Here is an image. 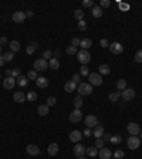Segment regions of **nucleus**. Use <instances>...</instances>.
I'll use <instances>...</instances> for the list:
<instances>
[{
    "instance_id": "56",
    "label": "nucleus",
    "mask_w": 142,
    "mask_h": 159,
    "mask_svg": "<svg viewBox=\"0 0 142 159\" xmlns=\"http://www.w3.org/2000/svg\"><path fill=\"white\" fill-rule=\"evenodd\" d=\"M4 44H7V39L3 36V37H0V46H4Z\"/></svg>"
},
{
    "instance_id": "14",
    "label": "nucleus",
    "mask_w": 142,
    "mask_h": 159,
    "mask_svg": "<svg viewBox=\"0 0 142 159\" xmlns=\"http://www.w3.org/2000/svg\"><path fill=\"white\" fill-rule=\"evenodd\" d=\"M13 99H14V102H19V104H22V102H26V94L23 93V91H16L14 95H13Z\"/></svg>"
},
{
    "instance_id": "60",
    "label": "nucleus",
    "mask_w": 142,
    "mask_h": 159,
    "mask_svg": "<svg viewBox=\"0 0 142 159\" xmlns=\"http://www.w3.org/2000/svg\"><path fill=\"white\" fill-rule=\"evenodd\" d=\"M54 54H55V57H54V58H57V57H60V50H55V53H54Z\"/></svg>"
},
{
    "instance_id": "5",
    "label": "nucleus",
    "mask_w": 142,
    "mask_h": 159,
    "mask_svg": "<svg viewBox=\"0 0 142 159\" xmlns=\"http://www.w3.org/2000/svg\"><path fill=\"white\" fill-rule=\"evenodd\" d=\"M84 124H85V126H87V128L94 129L95 126L98 125V118H97L95 115H87L85 118H84Z\"/></svg>"
},
{
    "instance_id": "43",
    "label": "nucleus",
    "mask_w": 142,
    "mask_h": 159,
    "mask_svg": "<svg viewBox=\"0 0 142 159\" xmlns=\"http://www.w3.org/2000/svg\"><path fill=\"white\" fill-rule=\"evenodd\" d=\"M99 46L104 47V49H109V41L107 39H101L99 40Z\"/></svg>"
},
{
    "instance_id": "18",
    "label": "nucleus",
    "mask_w": 142,
    "mask_h": 159,
    "mask_svg": "<svg viewBox=\"0 0 142 159\" xmlns=\"http://www.w3.org/2000/svg\"><path fill=\"white\" fill-rule=\"evenodd\" d=\"M58 145L55 142H53V143H50L49 145V148H47V154L50 155V156H55V155L58 154Z\"/></svg>"
},
{
    "instance_id": "44",
    "label": "nucleus",
    "mask_w": 142,
    "mask_h": 159,
    "mask_svg": "<svg viewBox=\"0 0 142 159\" xmlns=\"http://www.w3.org/2000/svg\"><path fill=\"white\" fill-rule=\"evenodd\" d=\"M135 61L137 63H142V50H138L135 53Z\"/></svg>"
},
{
    "instance_id": "40",
    "label": "nucleus",
    "mask_w": 142,
    "mask_h": 159,
    "mask_svg": "<svg viewBox=\"0 0 142 159\" xmlns=\"http://www.w3.org/2000/svg\"><path fill=\"white\" fill-rule=\"evenodd\" d=\"M27 78H30V80H37V71H34V70H31V71L27 72Z\"/></svg>"
},
{
    "instance_id": "7",
    "label": "nucleus",
    "mask_w": 142,
    "mask_h": 159,
    "mask_svg": "<svg viewBox=\"0 0 142 159\" xmlns=\"http://www.w3.org/2000/svg\"><path fill=\"white\" fill-rule=\"evenodd\" d=\"M126 129H128V132L131 134L132 137H137V135H139V132H141V128H139V125H138L137 122H129L128 126H126Z\"/></svg>"
},
{
    "instance_id": "2",
    "label": "nucleus",
    "mask_w": 142,
    "mask_h": 159,
    "mask_svg": "<svg viewBox=\"0 0 142 159\" xmlns=\"http://www.w3.org/2000/svg\"><path fill=\"white\" fill-rule=\"evenodd\" d=\"M77 60L81 63V66H87L88 63L91 61V54L88 53L87 50H81L77 53Z\"/></svg>"
},
{
    "instance_id": "19",
    "label": "nucleus",
    "mask_w": 142,
    "mask_h": 159,
    "mask_svg": "<svg viewBox=\"0 0 142 159\" xmlns=\"http://www.w3.org/2000/svg\"><path fill=\"white\" fill-rule=\"evenodd\" d=\"M77 87H78V85H77L75 82L72 81V80H70V81H67L66 84H64V91H66V93H72V91L77 90Z\"/></svg>"
},
{
    "instance_id": "31",
    "label": "nucleus",
    "mask_w": 142,
    "mask_h": 159,
    "mask_svg": "<svg viewBox=\"0 0 142 159\" xmlns=\"http://www.w3.org/2000/svg\"><path fill=\"white\" fill-rule=\"evenodd\" d=\"M72 104H74V108H75V110H80V108L82 107V98H81V95L75 97V98H74V102H72Z\"/></svg>"
},
{
    "instance_id": "41",
    "label": "nucleus",
    "mask_w": 142,
    "mask_h": 159,
    "mask_svg": "<svg viewBox=\"0 0 142 159\" xmlns=\"http://www.w3.org/2000/svg\"><path fill=\"white\" fill-rule=\"evenodd\" d=\"M22 75V70L20 68H14L13 71H11V77H14V78H19Z\"/></svg>"
},
{
    "instance_id": "1",
    "label": "nucleus",
    "mask_w": 142,
    "mask_h": 159,
    "mask_svg": "<svg viewBox=\"0 0 142 159\" xmlns=\"http://www.w3.org/2000/svg\"><path fill=\"white\" fill-rule=\"evenodd\" d=\"M77 91H78V94H80L81 97H84V95H91V93H93V85L88 84V82H81V84H78Z\"/></svg>"
},
{
    "instance_id": "35",
    "label": "nucleus",
    "mask_w": 142,
    "mask_h": 159,
    "mask_svg": "<svg viewBox=\"0 0 142 159\" xmlns=\"http://www.w3.org/2000/svg\"><path fill=\"white\" fill-rule=\"evenodd\" d=\"M3 58H4L6 63H10V61H13V58H14V53L7 51V53H4V54H3Z\"/></svg>"
},
{
    "instance_id": "36",
    "label": "nucleus",
    "mask_w": 142,
    "mask_h": 159,
    "mask_svg": "<svg viewBox=\"0 0 142 159\" xmlns=\"http://www.w3.org/2000/svg\"><path fill=\"white\" fill-rule=\"evenodd\" d=\"M26 97H27V101H30V102H34V101L37 99V93H34V91H30V93H28Z\"/></svg>"
},
{
    "instance_id": "51",
    "label": "nucleus",
    "mask_w": 142,
    "mask_h": 159,
    "mask_svg": "<svg viewBox=\"0 0 142 159\" xmlns=\"http://www.w3.org/2000/svg\"><path fill=\"white\" fill-rule=\"evenodd\" d=\"M82 135H84V137H87V138L93 137V129H90V128H87V129H84V132H82Z\"/></svg>"
},
{
    "instance_id": "4",
    "label": "nucleus",
    "mask_w": 142,
    "mask_h": 159,
    "mask_svg": "<svg viewBox=\"0 0 142 159\" xmlns=\"http://www.w3.org/2000/svg\"><path fill=\"white\" fill-rule=\"evenodd\" d=\"M88 80H90L88 84H91V85H94V87H99V85L102 84V77H101L99 74H97V72H90Z\"/></svg>"
},
{
    "instance_id": "27",
    "label": "nucleus",
    "mask_w": 142,
    "mask_h": 159,
    "mask_svg": "<svg viewBox=\"0 0 142 159\" xmlns=\"http://www.w3.org/2000/svg\"><path fill=\"white\" fill-rule=\"evenodd\" d=\"M111 72V68H109L108 64H101L99 66V75H108Z\"/></svg>"
},
{
    "instance_id": "45",
    "label": "nucleus",
    "mask_w": 142,
    "mask_h": 159,
    "mask_svg": "<svg viewBox=\"0 0 142 159\" xmlns=\"http://www.w3.org/2000/svg\"><path fill=\"white\" fill-rule=\"evenodd\" d=\"M55 102H57L55 97H49V98H47V105H49V107H53V105H55Z\"/></svg>"
},
{
    "instance_id": "24",
    "label": "nucleus",
    "mask_w": 142,
    "mask_h": 159,
    "mask_svg": "<svg viewBox=\"0 0 142 159\" xmlns=\"http://www.w3.org/2000/svg\"><path fill=\"white\" fill-rule=\"evenodd\" d=\"M93 46V41H91V39H82L81 41H80V47H81L82 50H88L90 47Z\"/></svg>"
},
{
    "instance_id": "6",
    "label": "nucleus",
    "mask_w": 142,
    "mask_h": 159,
    "mask_svg": "<svg viewBox=\"0 0 142 159\" xmlns=\"http://www.w3.org/2000/svg\"><path fill=\"white\" fill-rule=\"evenodd\" d=\"M126 145H128V148L131 149V151H135V149L139 148L141 139H139L138 137H129L128 138V141H126Z\"/></svg>"
},
{
    "instance_id": "39",
    "label": "nucleus",
    "mask_w": 142,
    "mask_h": 159,
    "mask_svg": "<svg viewBox=\"0 0 142 159\" xmlns=\"http://www.w3.org/2000/svg\"><path fill=\"white\" fill-rule=\"evenodd\" d=\"M124 155H125V154H124V151H121V149H117V151L114 152V158L115 159H122V158H124Z\"/></svg>"
},
{
    "instance_id": "49",
    "label": "nucleus",
    "mask_w": 142,
    "mask_h": 159,
    "mask_svg": "<svg viewBox=\"0 0 142 159\" xmlns=\"http://www.w3.org/2000/svg\"><path fill=\"white\" fill-rule=\"evenodd\" d=\"M118 4H120V9L122 11H128L129 10V7H131L129 4H126V3H118Z\"/></svg>"
},
{
    "instance_id": "8",
    "label": "nucleus",
    "mask_w": 142,
    "mask_h": 159,
    "mask_svg": "<svg viewBox=\"0 0 142 159\" xmlns=\"http://www.w3.org/2000/svg\"><path fill=\"white\" fill-rule=\"evenodd\" d=\"M68 118H70V121L72 122V124H78V122L82 119V112L80 110H74L70 114V116H68Z\"/></svg>"
},
{
    "instance_id": "33",
    "label": "nucleus",
    "mask_w": 142,
    "mask_h": 159,
    "mask_svg": "<svg viewBox=\"0 0 142 159\" xmlns=\"http://www.w3.org/2000/svg\"><path fill=\"white\" fill-rule=\"evenodd\" d=\"M85 154L88 155V156H97L98 155V151H97V148L95 146H91V148H87V151H85Z\"/></svg>"
},
{
    "instance_id": "54",
    "label": "nucleus",
    "mask_w": 142,
    "mask_h": 159,
    "mask_svg": "<svg viewBox=\"0 0 142 159\" xmlns=\"http://www.w3.org/2000/svg\"><path fill=\"white\" fill-rule=\"evenodd\" d=\"M80 41H81V40L78 39V37H74V39L71 40V46H74V47H77V46H80Z\"/></svg>"
},
{
    "instance_id": "13",
    "label": "nucleus",
    "mask_w": 142,
    "mask_h": 159,
    "mask_svg": "<svg viewBox=\"0 0 142 159\" xmlns=\"http://www.w3.org/2000/svg\"><path fill=\"white\" fill-rule=\"evenodd\" d=\"M82 139V132L81 131H71L70 132V141L71 142H75V143H78Z\"/></svg>"
},
{
    "instance_id": "50",
    "label": "nucleus",
    "mask_w": 142,
    "mask_h": 159,
    "mask_svg": "<svg viewBox=\"0 0 142 159\" xmlns=\"http://www.w3.org/2000/svg\"><path fill=\"white\" fill-rule=\"evenodd\" d=\"M82 6H84V7H94V1L93 0H84V1H82Z\"/></svg>"
},
{
    "instance_id": "30",
    "label": "nucleus",
    "mask_w": 142,
    "mask_h": 159,
    "mask_svg": "<svg viewBox=\"0 0 142 159\" xmlns=\"http://www.w3.org/2000/svg\"><path fill=\"white\" fill-rule=\"evenodd\" d=\"M84 16H85V13L81 10V9H77L75 11H74V17H75L78 22H81V20H84Z\"/></svg>"
},
{
    "instance_id": "17",
    "label": "nucleus",
    "mask_w": 142,
    "mask_h": 159,
    "mask_svg": "<svg viewBox=\"0 0 142 159\" xmlns=\"http://www.w3.org/2000/svg\"><path fill=\"white\" fill-rule=\"evenodd\" d=\"M98 156H99V159H111L112 152H111L108 148H101L98 152Z\"/></svg>"
},
{
    "instance_id": "16",
    "label": "nucleus",
    "mask_w": 142,
    "mask_h": 159,
    "mask_svg": "<svg viewBox=\"0 0 142 159\" xmlns=\"http://www.w3.org/2000/svg\"><path fill=\"white\" fill-rule=\"evenodd\" d=\"M24 20H26V13H24V11H14V14H13V22L23 23Z\"/></svg>"
},
{
    "instance_id": "63",
    "label": "nucleus",
    "mask_w": 142,
    "mask_h": 159,
    "mask_svg": "<svg viewBox=\"0 0 142 159\" xmlns=\"http://www.w3.org/2000/svg\"><path fill=\"white\" fill-rule=\"evenodd\" d=\"M0 53H1V46H0Z\"/></svg>"
},
{
    "instance_id": "21",
    "label": "nucleus",
    "mask_w": 142,
    "mask_h": 159,
    "mask_svg": "<svg viewBox=\"0 0 142 159\" xmlns=\"http://www.w3.org/2000/svg\"><path fill=\"white\" fill-rule=\"evenodd\" d=\"M36 84H37L38 88H46V87H49V80L46 77H38L36 80Z\"/></svg>"
},
{
    "instance_id": "25",
    "label": "nucleus",
    "mask_w": 142,
    "mask_h": 159,
    "mask_svg": "<svg viewBox=\"0 0 142 159\" xmlns=\"http://www.w3.org/2000/svg\"><path fill=\"white\" fill-rule=\"evenodd\" d=\"M120 97H122V91H117V93H111L108 95V99L111 101V102H117L118 99H120Z\"/></svg>"
},
{
    "instance_id": "3",
    "label": "nucleus",
    "mask_w": 142,
    "mask_h": 159,
    "mask_svg": "<svg viewBox=\"0 0 142 159\" xmlns=\"http://www.w3.org/2000/svg\"><path fill=\"white\" fill-rule=\"evenodd\" d=\"M33 67H34V71H40V72H43V71H46V70L49 68V63L44 60V58H38V60L34 61Z\"/></svg>"
},
{
    "instance_id": "62",
    "label": "nucleus",
    "mask_w": 142,
    "mask_h": 159,
    "mask_svg": "<svg viewBox=\"0 0 142 159\" xmlns=\"http://www.w3.org/2000/svg\"><path fill=\"white\" fill-rule=\"evenodd\" d=\"M77 159H85V158H84V156H80V158H77Z\"/></svg>"
},
{
    "instance_id": "15",
    "label": "nucleus",
    "mask_w": 142,
    "mask_h": 159,
    "mask_svg": "<svg viewBox=\"0 0 142 159\" xmlns=\"http://www.w3.org/2000/svg\"><path fill=\"white\" fill-rule=\"evenodd\" d=\"M26 151H27L28 155H31V156H37L40 154V148H38L37 145H33V143H30L26 146Z\"/></svg>"
},
{
    "instance_id": "52",
    "label": "nucleus",
    "mask_w": 142,
    "mask_h": 159,
    "mask_svg": "<svg viewBox=\"0 0 142 159\" xmlns=\"http://www.w3.org/2000/svg\"><path fill=\"white\" fill-rule=\"evenodd\" d=\"M109 4H111V1H109V0H101L99 7H101V9H102V7H109Z\"/></svg>"
},
{
    "instance_id": "55",
    "label": "nucleus",
    "mask_w": 142,
    "mask_h": 159,
    "mask_svg": "<svg viewBox=\"0 0 142 159\" xmlns=\"http://www.w3.org/2000/svg\"><path fill=\"white\" fill-rule=\"evenodd\" d=\"M102 138H104V141H109V139H111V134H108V132H104Z\"/></svg>"
},
{
    "instance_id": "57",
    "label": "nucleus",
    "mask_w": 142,
    "mask_h": 159,
    "mask_svg": "<svg viewBox=\"0 0 142 159\" xmlns=\"http://www.w3.org/2000/svg\"><path fill=\"white\" fill-rule=\"evenodd\" d=\"M4 63H6V61H4V58H3V55L0 54V66L3 67V64H4Z\"/></svg>"
},
{
    "instance_id": "64",
    "label": "nucleus",
    "mask_w": 142,
    "mask_h": 159,
    "mask_svg": "<svg viewBox=\"0 0 142 159\" xmlns=\"http://www.w3.org/2000/svg\"><path fill=\"white\" fill-rule=\"evenodd\" d=\"M0 80H1V74H0Z\"/></svg>"
},
{
    "instance_id": "23",
    "label": "nucleus",
    "mask_w": 142,
    "mask_h": 159,
    "mask_svg": "<svg viewBox=\"0 0 142 159\" xmlns=\"http://www.w3.org/2000/svg\"><path fill=\"white\" fill-rule=\"evenodd\" d=\"M91 14H93L94 19H99V17L102 16V9L99 6H94L93 10H91Z\"/></svg>"
},
{
    "instance_id": "9",
    "label": "nucleus",
    "mask_w": 142,
    "mask_h": 159,
    "mask_svg": "<svg viewBox=\"0 0 142 159\" xmlns=\"http://www.w3.org/2000/svg\"><path fill=\"white\" fill-rule=\"evenodd\" d=\"M122 98L125 101H131V99L135 98V90L134 88H128L126 87L124 91H122Z\"/></svg>"
},
{
    "instance_id": "29",
    "label": "nucleus",
    "mask_w": 142,
    "mask_h": 159,
    "mask_svg": "<svg viewBox=\"0 0 142 159\" xmlns=\"http://www.w3.org/2000/svg\"><path fill=\"white\" fill-rule=\"evenodd\" d=\"M16 82L20 85V87H26V85L28 84V80L24 77V75H20L19 78H16Z\"/></svg>"
},
{
    "instance_id": "20",
    "label": "nucleus",
    "mask_w": 142,
    "mask_h": 159,
    "mask_svg": "<svg viewBox=\"0 0 142 159\" xmlns=\"http://www.w3.org/2000/svg\"><path fill=\"white\" fill-rule=\"evenodd\" d=\"M49 105L47 104H43V105H40V107H38L37 108V114L40 116H46V115H49L50 112H49Z\"/></svg>"
},
{
    "instance_id": "26",
    "label": "nucleus",
    "mask_w": 142,
    "mask_h": 159,
    "mask_svg": "<svg viewBox=\"0 0 142 159\" xmlns=\"http://www.w3.org/2000/svg\"><path fill=\"white\" fill-rule=\"evenodd\" d=\"M49 67L51 68V70H58L60 68V61H58V58H51V60L49 61Z\"/></svg>"
},
{
    "instance_id": "28",
    "label": "nucleus",
    "mask_w": 142,
    "mask_h": 159,
    "mask_svg": "<svg viewBox=\"0 0 142 159\" xmlns=\"http://www.w3.org/2000/svg\"><path fill=\"white\" fill-rule=\"evenodd\" d=\"M19 50H20V43L16 41V40L10 41V51L11 53H16V51H19Z\"/></svg>"
},
{
    "instance_id": "34",
    "label": "nucleus",
    "mask_w": 142,
    "mask_h": 159,
    "mask_svg": "<svg viewBox=\"0 0 142 159\" xmlns=\"http://www.w3.org/2000/svg\"><path fill=\"white\" fill-rule=\"evenodd\" d=\"M80 75H82V77H88L90 75V68H88L87 66H81V68H80V72H78Z\"/></svg>"
},
{
    "instance_id": "38",
    "label": "nucleus",
    "mask_w": 142,
    "mask_h": 159,
    "mask_svg": "<svg viewBox=\"0 0 142 159\" xmlns=\"http://www.w3.org/2000/svg\"><path fill=\"white\" fill-rule=\"evenodd\" d=\"M43 58L46 61H47V60L50 61L51 58H53V51H50V50H46V51L43 53Z\"/></svg>"
},
{
    "instance_id": "42",
    "label": "nucleus",
    "mask_w": 142,
    "mask_h": 159,
    "mask_svg": "<svg viewBox=\"0 0 142 159\" xmlns=\"http://www.w3.org/2000/svg\"><path fill=\"white\" fill-rule=\"evenodd\" d=\"M104 145H105V142H104V139H101V138H98L97 141H95V148H104Z\"/></svg>"
},
{
    "instance_id": "10",
    "label": "nucleus",
    "mask_w": 142,
    "mask_h": 159,
    "mask_svg": "<svg viewBox=\"0 0 142 159\" xmlns=\"http://www.w3.org/2000/svg\"><path fill=\"white\" fill-rule=\"evenodd\" d=\"M109 51L112 53V54H121L122 51H124V47H122V44L121 43H111L109 44Z\"/></svg>"
},
{
    "instance_id": "53",
    "label": "nucleus",
    "mask_w": 142,
    "mask_h": 159,
    "mask_svg": "<svg viewBox=\"0 0 142 159\" xmlns=\"http://www.w3.org/2000/svg\"><path fill=\"white\" fill-rule=\"evenodd\" d=\"M78 28H80V30H82V31H84V30H85V28H87V23L84 22V20H81V22H78Z\"/></svg>"
},
{
    "instance_id": "48",
    "label": "nucleus",
    "mask_w": 142,
    "mask_h": 159,
    "mask_svg": "<svg viewBox=\"0 0 142 159\" xmlns=\"http://www.w3.org/2000/svg\"><path fill=\"white\" fill-rule=\"evenodd\" d=\"M72 81L75 82L77 85L81 84V75H80V74H74V75H72Z\"/></svg>"
},
{
    "instance_id": "61",
    "label": "nucleus",
    "mask_w": 142,
    "mask_h": 159,
    "mask_svg": "<svg viewBox=\"0 0 142 159\" xmlns=\"http://www.w3.org/2000/svg\"><path fill=\"white\" fill-rule=\"evenodd\" d=\"M139 139L142 141V132H139Z\"/></svg>"
},
{
    "instance_id": "47",
    "label": "nucleus",
    "mask_w": 142,
    "mask_h": 159,
    "mask_svg": "<svg viewBox=\"0 0 142 159\" xmlns=\"http://www.w3.org/2000/svg\"><path fill=\"white\" fill-rule=\"evenodd\" d=\"M112 143H121V141H122V138L120 137V135H117V137H111V139H109Z\"/></svg>"
},
{
    "instance_id": "22",
    "label": "nucleus",
    "mask_w": 142,
    "mask_h": 159,
    "mask_svg": "<svg viewBox=\"0 0 142 159\" xmlns=\"http://www.w3.org/2000/svg\"><path fill=\"white\" fill-rule=\"evenodd\" d=\"M102 135H104V128H102L101 125H97L93 129V137H95L97 139H98V138H101Z\"/></svg>"
},
{
    "instance_id": "59",
    "label": "nucleus",
    "mask_w": 142,
    "mask_h": 159,
    "mask_svg": "<svg viewBox=\"0 0 142 159\" xmlns=\"http://www.w3.org/2000/svg\"><path fill=\"white\" fill-rule=\"evenodd\" d=\"M31 16H33V11H31V10L26 11V17H31Z\"/></svg>"
},
{
    "instance_id": "46",
    "label": "nucleus",
    "mask_w": 142,
    "mask_h": 159,
    "mask_svg": "<svg viewBox=\"0 0 142 159\" xmlns=\"http://www.w3.org/2000/svg\"><path fill=\"white\" fill-rule=\"evenodd\" d=\"M36 47H34V46H31V44H30V46H28L27 49H26V53H27L28 55H31V54H34V51H36Z\"/></svg>"
},
{
    "instance_id": "58",
    "label": "nucleus",
    "mask_w": 142,
    "mask_h": 159,
    "mask_svg": "<svg viewBox=\"0 0 142 159\" xmlns=\"http://www.w3.org/2000/svg\"><path fill=\"white\" fill-rule=\"evenodd\" d=\"M11 71H13V70H6L4 74L7 75V77H11Z\"/></svg>"
},
{
    "instance_id": "32",
    "label": "nucleus",
    "mask_w": 142,
    "mask_h": 159,
    "mask_svg": "<svg viewBox=\"0 0 142 159\" xmlns=\"http://www.w3.org/2000/svg\"><path fill=\"white\" fill-rule=\"evenodd\" d=\"M117 88H118L120 91H124V90L126 88V81L124 80V78H121V80L117 81Z\"/></svg>"
},
{
    "instance_id": "11",
    "label": "nucleus",
    "mask_w": 142,
    "mask_h": 159,
    "mask_svg": "<svg viewBox=\"0 0 142 159\" xmlns=\"http://www.w3.org/2000/svg\"><path fill=\"white\" fill-rule=\"evenodd\" d=\"M14 84H16V78L14 77H6L3 80V88L4 90H13Z\"/></svg>"
},
{
    "instance_id": "37",
    "label": "nucleus",
    "mask_w": 142,
    "mask_h": 159,
    "mask_svg": "<svg viewBox=\"0 0 142 159\" xmlns=\"http://www.w3.org/2000/svg\"><path fill=\"white\" fill-rule=\"evenodd\" d=\"M66 51H67V54H68V55H72V54H77V53H78L77 47H74V46H68Z\"/></svg>"
},
{
    "instance_id": "12",
    "label": "nucleus",
    "mask_w": 142,
    "mask_h": 159,
    "mask_svg": "<svg viewBox=\"0 0 142 159\" xmlns=\"http://www.w3.org/2000/svg\"><path fill=\"white\" fill-rule=\"evenodd\" d=\"M85 151H87V148H85L84 145H81V143H77L75 146L72 148V152H74V155H75L77 158H80V156H84Z\"/></svg>"
}]
</instances>
